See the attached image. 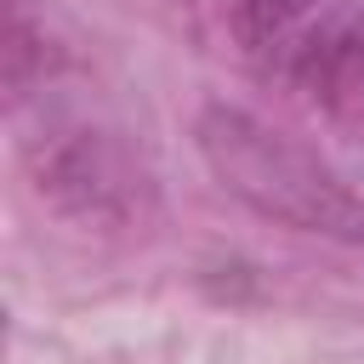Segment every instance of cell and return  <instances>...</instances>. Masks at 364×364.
<instances>
[{"instance_id": "3", "label": "cell", "mask_w": 364, "mask_h": 364, "mask_svg": "<svg viewBox=\"0 0 364 364\" xmlns=\"http://www.w3.org/2000/svg\"><path fill=\"white\" fill-rule=\"evenodd\" d=\"M336 11V0H239L233 6V28H239V46L245 57L262 68V74H279L284 57Z\"/></svg>"}, {"instance_id": "1", "label": "cell", "mask_w": 364, "mask_h": 364, "mask_svg": "<svg viewBox=\"0 0 364 364\" xmlns=\"http://www.w3.org/2000/svg\"><path fill=\"white\" fill-rule=\"evenodd\" d=\"M193 142L210 176L256 216L296 228V233L336 239V245H364V193H353L313 148L290 142L284 131L228 102H210L199 114Z\"/></svg>"}, {"instance_id": "2", "label": "cell", "mask_w": 364, "mask_h": 364, "mask_svg": "<svg viewBox=\"0 0 364 364\" xmlns=\"http://www.w3.org/2000/svg\"><path fill=\"white\" fill-rule=\"evenodd\" d=\"M34 176L40 193H51L57 205L80 210V216H125L131 210V165L114 148V136H102L85 119H46V136L34 142Z\"/></svg>"}]
</instances>
